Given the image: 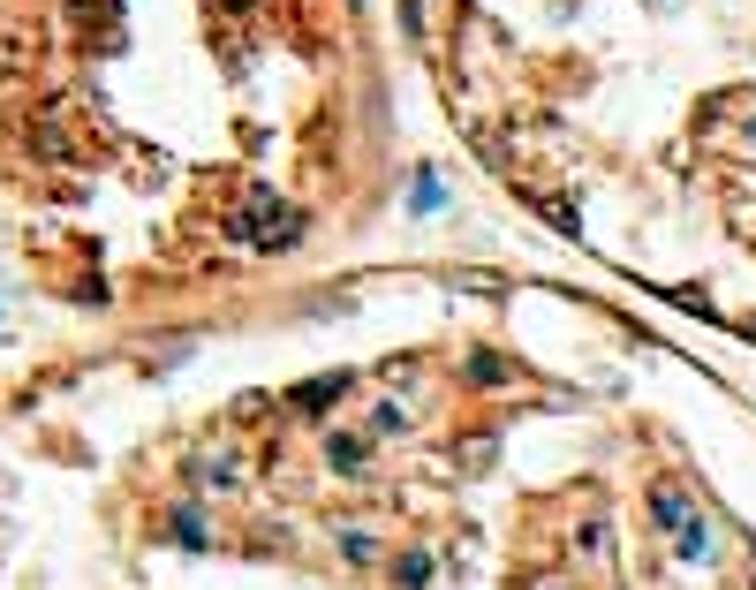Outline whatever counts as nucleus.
<instances>
[{"instance_id": "1", "label": "nucleus", "mask_w": 756, "mask_h": 590, "mask_svg": "<svg viewBox=\"0 0 756 590\" xmlns=\"http://www.w3.org/2000/svg\"><path fill=\"white\" fill-rule=\"evenodd\" d=\"M326 462H333V477H363V462H371V447H363L356 432H333V439H326Z\"/></svg>"}, {"instance_id": "2", "label": "nucleus", "mask_w": 756, "mask_h": 590, "mask_svg": "<svg viewBox=\"0 0 756 590\" xmlns=\"http://www.w3.org/2000/svg\"><path fill=\"white\" fill-rule=\"evenodd\" d=\"M688 515H696V507H688L681 485H658V492H651V522H658V530H681Z\"/></svg>"}, {"instance_id": "3", "label": "nucleus", "mask_w": 756, "mask_h": 590, "mask_svg": "<svg viewBox=\"0 0 756 590\" xmlns=\"http://www.w3.org/2000/svg\"><path fill=\"white\" fill-rule=\"evenodd\" d=\"M673 553H681L688 568H696V560H711V530H704V522H696V515H688L681 530H673Z\"/></svg>"}, {"instance_id": "4", "label": "nucleus", "mask_w": 756, "mask_h": 590, "mask_svg": "<svg viewBox=\"0 0 756 590\" xmlns=\"http://www.w3.org/2000/svg\"><path fill=\"white\" fill-rule=\"evenodd\" d=\"M174 538H182L189 553H205V545H212V522H205V507H182V515H174Z\"/></svg>"}, {"instance_id": "5", "label": "nucleus", "mask_w": 756, "mask_h": 590, "mask_svg": "<svg viewBox=\"0 0 756 590\" xmlns=\"http://www.w3.org/2000/svg\"><path fill=\"white\" fill-rule=\"evenodd\" d=\"M431 575H439V568H431V553H401L394 560V583L401 590H431Z\"/></svg>"}, {"instance_id": "6", "label": "nucleus", "mask_w": 756, "mask_h": 590, "mask_svg": "<svg viewBox=\"0 0 756 590\" xmlns=\"http://www.w3.org/2000/svg\"><path fill=\"white\" fill-rule=\"evenodd\" d=\"M575 553L583 560H613V522H583V530H575Z\"/></svg>"}, {"instance_id": "7", "label": "nucleus", "mask_w": 756, "mask_h": 590, "mask_svg": "<svg viewBox=\"0 0 756 590\" xmlns=\"http://www.w3.org/2000/svg\"><path fill=\"white\" fill-rule=\"evenodd\" d=\"M469 386H507V356L477 348V356H469Z\"/></svg>"}, {"instance_id": "8", "label": "nucleus", "mask_w": 756, "mask_h": 590, "mask_svg": "<svg viewBox=\"0 0 756 590\" xmlns=\"http://www.w3.org/2000/svg\"><path fill=\"white\" fill-rule=\"evenodd\" d=\"M53 122H61V114H38L31 144H38V152H46V159H61V152H69V129H53Z\"/></svg>"}, {"instance_id": "9", "label": "nucleus", "mask_w": 756, "mask_h": 590, "mask_svg": "<svg viewBox=\"0 0 756 590\" xmlns=\"http://www.w3.org/2000/svg\"><path fill=\"white\" fill-rule=\"evenodd\" d=\"M341 560L371 568V560H378V538H371V530H341Z\"/></svg>"}, {"instance_id": "10", "label": "nucleus", "mask_w": 756, "mask_h": 590, "mask_svg": "<svg viewBox=\"0 0 756 590\" xmlns=\"http://www.w3.org/2000/svg\"><path fill=\"white\" fill-rule=\"evenodd\" d=\"M371 432H378V439H394V432H409V424H401V409L386 401V409H371Z\"/></svg>"}, {"instance_id": "11", "label": "nucleus", "mask_w": 756, "mask_h": 590, "mask_svg": "<svg viewBox=\"0 0 756 590\" xmlns=\"http://www.w3.org/2000/svg\"><path fill=\"white\" fill-rule=\"evenodd\" d=\"M409 205H416V212H439V205H447V197H439V182H431V174H424V182H416V190H409Z\"/></svg>"}, {"instance_id": "12", "label": "nucleus", "mask_w": 756, "mask_h": 590, "mask_svg": "<svg viewBox=\"0 0 756 590\" xmlns=\"http://www.w3.org/2000/svg\"><path fill=\"white\" fill-rule=\"evenodd\" d=\"M552 590H567V583H552Z\"/></svg>"}]
</instances>
